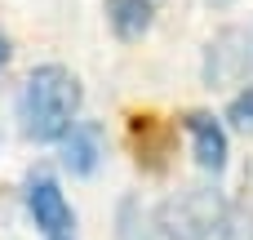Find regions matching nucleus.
I'll return each mask as SVG.
<instances>
[{
    "label": "nucleus",
    "mask_w": 253,
    "mask_h": 240,
    "mask_svg": "<svg viewBox=\"0 0 253 240\" xmlns=\"http://www.w3.org/2000/svg\"><path fill=\"white\" fill-rule=\"evenodd\" d=\"M227 120H231V129H240V134H253V80L227 102Z\"/></svg>",
    "instance_id": "obj_10"
},
{
    "label": "nucleus",
    "mask_w": 253,
    "mask_h": 240,
    "mask_svg": "<svg viewBox=\"0 0 253 240\" xmlns=\"http://www.w3.org/2000/svg\"><path fill=\"white\" fill-rule=\"evenodd\" d=\"M182 125H187V134H191V151H196V165H200L205 174H222V169H227V156H231L222 120H213L209 111H191Z\"/></svg>",
    "instance_id": "obj_5"
},
{
    "label": "nucleus",
    "mask_w": 253,
    "mask_h": 240,
    "mask_svg": "<svg viewBox=\"0 0 253 240\" xmlns=\"http://www.w3.org/2000/svg\"><path fill=\"white\" fill-rule=\"evenodd\" d=\"M156 0H107V22L120 40H142L151 31Z\"/></svg>",
    "instance_id": "obj_8"
},
{
    "label": "nucleus",
    "mask_w": 253,
    "mask_h": 240,
    "mask_svg": "<svg viewBox=\"0 0 253 240\" xmlns=\"http://www.w3.org/2000/svg\"><path fill=\"white\" fill-rule=\"evenodd\" d=\"M9 58H13V45H9V36H4V31H0V67H4V62H9Z\"/></svg>",
    "instance_id": "obj_11"
},
{
    "label": "nucleus",
    "mask_w": 253,
    "mask_h": 240,
    "mask_svg": "<svg viewBox=\"0 0 253 240\" xmlns=\"http://www.w3.org/2000/svg\"><path fill=\"white\" fill-rule=\"evenodd\" d=\"M62 169L67 174H93L98 169V160H102V138H98V129L93 125H84V120H76L62 138Z\"/></svg>",
    "instance_id": "obj_6"
},
{
    "label": "nucleus",
    "mask_w": 253,
    "mask_h": 240,
    "mask_svg": "<svg viewBox=\"0 0 253 240\" xmlns=\"http://www.w3.org/2000/svg\"><path fill=\"white\" fill-rule=\"evenodd\" d=\"M222 214H227V196L209 183H191L173 192L151 218H156L160 240H213Z\"/></svg>",
    "instance_id": "obj_2"
},
{
    "label": "nucleus",
    "mask_w": 253,
    "mask_h": 240,
    "mask_svg": "<svg viewBox=\"0 0 253 240\" xmlns=\"http://www.w3.org/2000/svg\"><path fill=\"white\" fill-rule=\"evenodd\" d=\"M209 4H213V9H231L236 0H209Z\"/></svg>",
    "instance_id": "obj_12"
},
{
    "label": "nucleus",
    "mask_w": 253,
    "mask_h": 240,
    "mask_svg": "<svg viewBox=\"0 0 253 240\" xmlns=\"http://www.w3.org/2000/svg\"><path fill=\"white\" fill-rule=\"evenodd\" d=\"M62 240H71V236H62Z\"/></svg>",
    "instance_id": "obj_13"
},
{
    "label": "nucleus",
    "mask_w": 253,
    "mask_h": 240,
    "mask_svg": "<svg viewBox=\"0 0 253 240\" xmlns=\"http://www.w3.org/2000/svg\"><path fill=\"white\" fill-rule=\"evenodd\" d=\"M213 240H253V160L245 165V174H240V192L227 205V214H222Z\"/></svg>",
    "instance_id": "obj_7"
},
{
    "label": "nucleus",
    "mask_w": 253,
    "mask_h": 240,
    "mask_svg": "<svg viewBox=\"0 0 253 240\" xmlns=\"http://www.w3.org/2000/svg\"><path fill=\"white\" fill-rule=\"evenodd\" d=\"M116 240H160L151 209H147L138 196H125V200L116 205Z\"/></svg>",
    "instance_id": "obj_9"
},
{
    "label": "nucleus",
    "mask_w": 253,
    "mask_h": 240,
    "mask_svg": "<svg viewBox=\"0 0 253 240\" xmlns=\"http://www.w3.org/2000/svg\"><path fill=\"white\" fill-rule=\"evenodd\" d=\"M253 71V31L249 27H222L213 31V40L205 45V62H200V76L209 89H231L240 80H249Z\"/></svg>",
    "instance_id": "obj_3"
},
{
    "label": "nucleus",
    "mask_w": 253,
    "mask_h": 240,
    "mask_svg": "<svg viewBox=\"0 0 253 240\" xmlns=\"http://www.w3.org/2000/svg\"><path fill=\"white\" fill-rule=\"evenodd\" d=\"M76 116H80V80L67 67L44 62L22 80L18 120H22V134L31 143H58L76 125Z\"/></svg>",
    "instance_id": "obj_1"
},
{
    "label": "nucleus",
    "mask_w": 253,
    "mask_h": 240,
    "mask_svg": "<svg viewBox=\"0 0 253 240\" xmlns=\"http://www.w3.org/2000/svg\"><path fill=\"white\" fill-rule=\"evenodd\" d=\"M27 214H31V223L40 227L44 240H62V236L76 232V214H71L62 187L53 178H44V174H36L27 183Z\"/></svg>",
    "instance_id": "obj_4"
}]
</instances>
